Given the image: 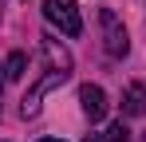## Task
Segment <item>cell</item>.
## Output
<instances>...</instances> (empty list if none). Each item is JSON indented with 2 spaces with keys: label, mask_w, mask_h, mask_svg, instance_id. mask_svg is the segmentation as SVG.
Segmentation results:
<instances>
[{
  "label": "cell",
  "mask_w": 146,
  "mask_h": 142,
  "mask_svg": "<svg viewBox=\"0 0 146 142\" xmlns=\"http://www.w3.org/2000/svg\"><path fill=\"white\" fill-rule=\"evenodd\" d=\"M99 28H103V47H107V55H111V59H122V55L130 51V40H126V28L119 24V16H115L111 8L99 12Z\"/></svg>",
  "instance_id": "1"
},
{
  "label": "cell",
  "mask_w": 146,
  "mask_h": 142,
  "mask_svg": "<svg viewBox=\"0 0 146 142\" xmlns=\"http://www.w3.org/2000/svg\"><path fill=\"white\" fill-rule=\"evenodd\" d=\"M44 16H48V24H55L63 36H79V32H83V20H79L75 0H44Z\"/></svg>",
  "instance_id": "2"
},
{
  "label": "cell",
  "mask_w": 146,
  "mask_h": 142,
  "mask_svg": "<svg viewBox=\"0 0 146 142\" xmlns=\"http://www.w3.org/2000/svg\"><path fill=\"white\" fill-rule=\"evenodd\" d=\"M67 79H71V75H63V71L48 67V75H44V79H40V83H36V87L24 95V103H20V115H24V118H36V115H40V103H44V95H48L51 87H59V83H67Z\"/></svg>",
  "instance_id": "3"
},
{
  "label": "cell",
  "mask_w": 146,
  "mask_h": 142,
  "mask_svg": "<svg viewBox=\"0 0 146 142\" xmlns=\"http://www.w3.org/2000/svg\"><path fill=\"white\" fill-rule=\"evenodd\" d=\"M79 103H83V115L91 118V122H103L107 118V95H103V87H95V83L79 87Z\"/></svg>",
  "instance_id": "4"
},
{
  "label": "cell",
  "mask_w": 146,
  "mask_h": 142,
  "mask_svg": "<svg viewBox=\"0 0 146 142\" xmlns=\"http://www.w3.org/2000/svg\"><path fill=\"white\" fill-rule=\"evenodd\" d=\"M122 115L126 118H142L146 115V87L142 83H130L122 91Z\"/></svg>",
  "instance_id": "5"
},
{
  "label": "cell",
  "mask_w": 146,
  "mask_h": 142,
  "mask_svg": "<svg viewBox=\"0 0 146 142\" xmlns=\"http://www.w3.org/2000/svg\"><path fill=\"white\" fill-rule=\"evenodd\" d=\"M44 55H48V67L71 75V55H67V47H59V40H44Z\"/></svg>",
  "instance_id": "6"
},
{
  "label": "cell",
  "mask_w": 146,
  "mask_h": 142,
  "mask_svg": "<svg viewBox=\"0 0 146 142\" xmlns=\"http://www.w3.org/2000/svg\"><path fill=\"white\" fill-rule=\"evenodd\" d=\"M24 71H28V55L24 51H12L8 63H4V75H8V79H24Z\"/></svg>",
  "instance_id": "7"
},
{
  "label": "cell",
  "mask_w": 146,
  "mask_h": 142,
  "mask_svg": "<svg viewBox=\"0 0 146 142\" xmlns=\"http://www.w3.org/2000/svg\"><path fill=\"white\" fill-rule=\"evenodd\" d=\"M126 138H130V130H126L122 122H115V126L107 130V142H126Z\"/></svg>",
  "instance_id": "8"
},
{
  "label": "cell",
  "mask_w": 146,
  "mask_h": 142,
  "mask_svg": "<svg viewBox=\"0 0 146 142\" xmlns=\"http://www.w3.org/2000/svg\"><path fill=\"white\" fill-rule=\"evenodd\" d=\"M83 142H107V134H87Z\"/></svg>",
  "instance_id": "9"
},
{
  "label": "cell",
  "mask_w": 146,
  "mask_h": 142,
  "mask_svg": "<svg viewBox=\"0 0 146 142\" xmlns=\"http://www.w3.org/2000/svg\"><path fill=\"white\" fill-rule=\"evenodd\" d=\"M4 79H8V75H4V63H0V91H4Z\"/></svg>",
  "instance_id": "10"
},
{
  "label": "cell",
  "mask_w": 146,
  "mask_h": 142,
  "mask_svg": "<svg viewBox=\"0 0 146 142\" xmlns=\"http://www.w3.org/2000/svg\"><path fill=\"white\" fill-rule=\"evenodd\" d=\"M40 142H59V138H40Z\"/></svg>",
  "instance_id": "11"
},
{
  "label": "cell",
  "mask_w": 146,
  "mask_h": 142,
  "mask_svg": "<svg viewBox=\"0 0 146 142\" xmlns=\"http://www.w3.org/2000/svg\"><path fill=\"white\" fill-rule=\"evenodd\" d=\"M0 8H4V0H0Z\"/></svg>",
  "instance_id": "12"
}]
</instances>
